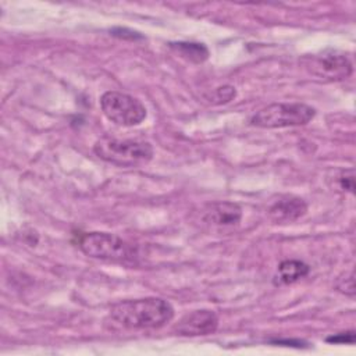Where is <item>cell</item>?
<instances>
[{"label": "cell", "mask_w": 356, "mask_h": 356, "mask_svg": "<svg viewBox=\"0 0 356 356\" xmlns=\"http://www.w3.org/2000/svg\"><path fill=\"white\" fill-rule=\"evenodd\" d=\"M302 61L310 74L327 81L345 79L353 71L348 56L337 50H327L318 54H312L305 57Z\"/></svg>", "instance_id": "8992f818"}, {"label": "cell", "mask_w": 356, "mask_h": 356, "mask_svg": "<svg viewBox=\"0 0 356 356\" xmlns=\"http://www.w3.org/2000/svg\"><path fill=\"white\" fill-rule=\"evenodd\" d=\"M217 95L220 100L222 102H229L232 97H235V88L232 86H222L217 89Z\"/></svg>", "instance_id": "2e32d148"}, {"label": "cell", "mask_w": 356, "mask_h": 356, "mask_svg": "<svg viewBox=\"0 0 356 356\" xmlns=\"http://www.w3.org/2000/svg\"><path fill=\"white\" fill-rule=\"evenodd\" d=\"M330 343H353L355 342V331H346V332H339L337 335H331L325 339Z\"/></svg>", "instance_id": "5bb4252c"}, {"label": "cell", "mask_w": 356, "mask_h": 356, "mask_svg": "<svg viewBox=\"0 0 356 356\" xmlns=\"http://www.w3.org/2000/svg\"><path fill=\"white\" fill-rule=\"evenodd\" d=\"M170 49L191 63H203L209 58V49L197 42H171Z\"/></svg>", "instance_id": "8fae6325"}, {"label": "cell", "mask_w": 356, "mask_h": 356, "mask_svg": "<svg viewBox=\"0 0 356 356\" xmlns=\"http://www.w3.org/2000/svg\"><path fill=\"white\" fill-rule=\"evenodd\" d=\"M339 185H341L342 189L349 191L350 193L353 192V189H355V174H353V170H346V171H343L341 174Z\"/></svg>", "instance_id": "4fadbf2b"}, {"label": "cell", "mask_w": 356, "mask_h": 356, "mask_svg": "<svg viewBox=\"0 0 356 356\" xmlns=\"http://www.w3.org/2000/svg\"><path fill=\"white\" fill-rule=\"evenodd\" d=\"M111 33L114 36H118V38H127L129 36V39H142V35L135 32V31H129V29H125V28H115L111 31Z\"/></svg>", "instance_id": "9a60e30c"}, {"label": "cell", "mask_w": 356, "mask_h": 356, "mask_svg": "<svg viewBox=\"0 0 356 356\" xmlns=\"http://www.w3.org/2000/svg\"><path fill=\"white\" fill-rule=\"evenodd\" d=\"M108 317L127 330H153L170 323L174 309L170 302L160 298H142L115 303Z\"/></svg>", "instance_id": "6da1fadb"}, {"label": "cell", "mask_w": 356, "mask_h": 356, "mask_svg": "<svg viewBox=\"0 0 356 356\" xmlns=\"http://www.w3.org/2000/svg\"><path fill=\"white\" fill-rule=\"evenodd\" d=\"M310 267L300 260H284L278 266V273L275 277V284H292L298 280L306 277Z\"/></svg>", "instance_id": "30bf717a"}, {"label": "cell", "mask_w": 356, "mask_h": 356, "mask_svg": "<svg viewBox=\"0 0 356 356\" xmlns=\"http://www.w3.org/2000/svg\"><path fill=\"white\" fill-rule=\"evenodd\" d=\"M78 246L86 256L100 260L125 261L134 256L129 243L108 232H85L79 235Z\"/></svg>", "instance_id": "277c9868"}, {"label": "cell", "mask_w": 356, "mask_h": 356, "mask_svg": "<svg viewBox=\"0 0 356 356\" xmlns=\"http://www.w3.org/2000/svg\"><path fill=\"white\" fill-rule=\"evenodd\" d=\"M337 289L345 295L353 296L355 295V278H353V271L345 273L342 277L338 278L337 281Z\"/></svg>", "instance_id": "7c38bea8"}, {"label": "cell", "mask_w": 356, "mask_h": 356, "mask_svg": "<svg viewBox=\"0 0 356 356\" xmlns=\"http://www.w3.org/2000/svg\"><path fill=\"white\" fill-rule=\"evenodd\" d=\"M100 108L107 120L121 127L139 125L147 114L140 100L117 90H108L102 95Z\"/></svg>", "instance_id": "5b68a950"}, {"label": "cell", "mask_w": 356, "mask_h": 356, "mask_svg": "<svg viewBox=\"0 0 356 356\" xmlns=\"http://www.w3.org/2000/svg\"><path fill=\"white\" fill-rule=\"evenodd\" d=\"M242 220V209L234 202H214L207 204L200 214V221L211 228L229 229Z\"/></svg>", "instance_id": "52a82bcc"}, {"label": "cell", "mask_w": 356, "mask_h": 356, "mask_svg": "<svg viewBox=\"0 0 356 356\" xmlns=\"http://www.w3.org/2000/svg\"><path fill=\"white\" fill-rule=\"evenodd\" d=\"M307 210V204L302 197L285 195L275 200L268 209V216L275 222H292L300 218Z\"/></svg>", "instance_id": "9c48e42d"}, {"label": "cell", "mask_w": 356, "mask_h": 356, "mask_svg": "<svg viewBox=\"0 0 356 356\" xmlns=\"http://www.w3.org/2000/svg\"><path fill=\"white\" fill-rule=\"evenodd\" d=\"M95 154L118 167H140L153 157V147L142 139H120L103 136L93 146Z\"/></svg>", "instance_id": "7a4b0ae2"}, {"label": "cell", "mask_w": 356, "mask_h": 356, "mask_svg": "<svg viewBox=\"0 0 356 356\" xmlns=\"http://www.w3.org/2000/svg\"><path fill=\"white\" fill-rule=\"evenodd\" d=\"M316 110L305 103H273L259 110L250 124L259 128H286L306 125L313 120Z\"/></svg>", "instance_id": "3957f363"}, {"label": "cell", "mask_w": 356, "mask_h": 356, "mask_svg": "<svg viewBox=\"0 0 356 356\" xmlns=\"http://www.w3.org/2000/svg\"><path fill=\"white\" fill-rule=\"evenodd\" d=\"M218 317L216 312L202 309L186 313L175 325V332L184 337L209 335L217 330Z\"/></svg>", "instance_id": "ba28073f"}]
</instances>
